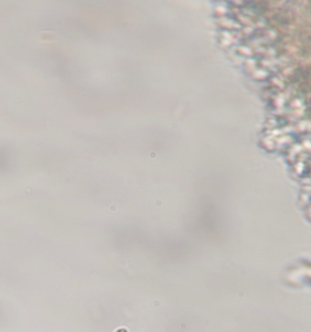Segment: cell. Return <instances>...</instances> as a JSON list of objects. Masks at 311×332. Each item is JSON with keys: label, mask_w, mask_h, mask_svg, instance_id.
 Returning a JSON list of instances; mask_svg holds the SVG:
<instances>
[{"label": "cell", "mask_w": 311, "mask_h": 332, "mask_svg": "<svg viewBox=\"0 0 311 332\" xmlns=\"http://www.w3.org/2000/svg\"><path fill=\"white\" fill-rule=\"evenodd\" d=\"M115 332H127V330H126V329H118L117 331H115Z\"/></svg>", "instance_id": "obj_1"}]
</instances>
